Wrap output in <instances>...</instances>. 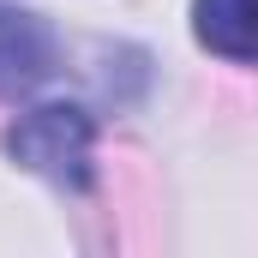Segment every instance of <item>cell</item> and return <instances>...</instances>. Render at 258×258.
<instances>
[{"label": "cell", "instance_id": "cell-1", "mask_svg": "<svg viewBox=\"0 0 258 258\" xmlns=\"http://www.w3.org/2000/svg\"><path fill=\"white\" fill-rule=\"evenodd\" d=\"M6 156L42 180H54L66 192H84L90 186V162H96V126L84 108L72 102H42L30 114H18L12 132H6Z\"/></svg>", "mask_w": 258, "mask_h": 258}, {"label": "cell", "instance_id": "cell-2", "mask_svg": "<svg viewBox=\"0 0 258 258\" xmlns=\"http://www.w3.org/2000/svg\"><path fill=\"white\" fill-rule=\"evenodd\" d=\"M48 72H54V36H48V24L36 12L0 6V96L36 90Z\"/></svg>", "mask_w": 258, "mask_h": 258}, {"label": "cell", "instance_id": "cell-3", "mask_svg": "<svg viewBox=\"0 0 258 258\" xmlns=\"http://www.w3.org/2000/svg\"><path fill=\"white\" fill-rule=\"evenodd\" d=\"M198 42H210L222 60H252V0H198Z\"/></svg>", "mask_w": 258, "mask_h": 258}]
</instances>
